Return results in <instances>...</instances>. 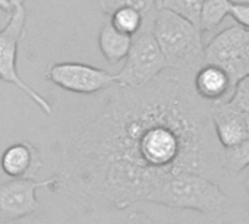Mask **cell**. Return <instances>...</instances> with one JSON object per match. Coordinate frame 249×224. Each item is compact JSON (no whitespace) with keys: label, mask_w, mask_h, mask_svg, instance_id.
<instances>
[{"label":"cell","mask_w":249,"mask_h":224,"mask_svg":"<svg viewBox=\"0 0 249 224\" xmlns=\"http://www.w3.org/2000/svg\"><path fill=\"white\" fill-rule=\"evenodd\" d=\"M183 75V73H182ZM182 75H160L141 88L113 91L101 113L65 144L59 189L95 209L148 202L180 173L226 174L210 103Z\"/></svg>","instance_id":"obj_1"},{"label":"cell","mask_w":249,"mask_h":224,"mask_svg":"<svg viewBox=\"0 0 249 224\" xmlns=\"http://www.w3.org/2000/svg\"><path fill=\"white\" fill-rule=\"evenodd\" d=\"M205 63L223 68L233 86L249 78V30L236 24L220 31L205 46Z\"/></svg>","instance_id":"obj_6"},{"label":"cell","mask_w":249,"mask_h":224,"mask_svg":"<svg viewBox=\"0 0 249 224\" xmlns=\"http://www.w3.org/2000/svg\"><path fill=\"white\" fill-rule=\"evenodd\" d=\"M202 5L204 0H164L163 8L183 17L198 27Z\"/></svg>","instance_id":"obj_17"},{"label":"cell","mask_w":249,"mask_h":224,"mask_svg":"<svg viewBox=\"0 0 249 224\" xmlns=\"http://www.w3.org/2000/svg\"><path fill=\"white\" fill-rule=\"evenodd\" d=\"M94 2L108 17L122 8H135L142 12L145 18H150L159 9L156 6V0H94Z\"/></svg>","instance_id":"obj_16"},{"label":"cell","mask_w":249,"mask_h":224,"mask_svg":"<svg viewBox=\"0 0 249 224\" xmlns=\"http://www.w3.org/2000/svg\"><path fill=\"white\" fill-rule=\"evenodd\" d=\"M124 224H156V223L145 212H142V211H134L126 218V223H124Z\"/></svg>","instance_id":"obj_19"},{"label":"cell","mask_w":249,"mask_h":224,"mask_svg":"<svg viewBox=\"0 0 249 224\" xmlns=\"http://www.w3.org/2000/svg\"><path fill=\"white\" fill-rule=\"evenodd\" d=\"M24 2L25 0H18L14 11L9 14L6 27L0 30V79L21 89L46 115H52V104L40 92L30 86L21 78L18 70V47L25 35L27 22V8Z\"/></svg>","instance_id":"obj_5"},{"label":"cell","mask_w":249,"mask_h":224,"mask_svg":"<svg viewBox=\"0 0 249 224\" xmlns=\"http://www.w3.org/2000/svg\"><path fill=\"white\" fill-rule=\"evenodd\" d=\"M192 85L195 92L208 103L224 100L229 91L234 88L229 73L213 63H205L195 72Z\"/></svg>","instance_id":"obj_11"},{"label":"cell","mask_w":249,"mask_h":224,"mask_svg":"<svg viewBox=\"0 0 249 224\" xmlns=\"http://www.w3.org/2000/svg\"><path fill=\"white\" fill-rule=\"evenodd\" d=\"M148 202L175 209L196 211L208 218L220 217L231 205L230 198L217 180L196 173H180L164 180L153 192Z\"/></svg>","instance_id":"obj_3"},{"label":"cell","mask_w":249,"mask_h":224,"mask_svg":"<svg viewBox=\"0 0 249 224\" xmlns=\"http://www.w3.org/2000/svg\"><path fill=\"white\" fill-rule=\"evenodd\" d=\"M230 17L237 25L249 30V5H233Z\"/></svg>","instance_id":"obj_18"},{"label":"cell","mask_w":249,"mask_h":224,"mask_svg":"<svg viewBox=\"0 0 249 224\" xmlns=\"http://www.w3.org/2000/svg\"><path fill=\"white\" fill-rule=\"evenodd\" d=\"M210 113L215 137L223 148L249 139V118L229 100L210 103Z\"/></svg>","instance_id":"obj_9"},{"label":"cell","mask_w":249,"mask_h":224,"mask_svg":"<svg viewBox=\"0 0 249 224\" xmlns=\"http://www.w3.org/2000/svg\"><path fill=\"white\" fill-rule=\"evenodd\" d=\"M233 5H249V0H230Z\"/></svg>","instance_id":"obj_22"},{"label":"cell","mask_w":249,"mask_h":224,"mask_svg":"<svg viewBox=\"0 0 249 224\" xmlns=\"http://www.w3.org/2000/svg\"><path fill=\"white\" fill-rule=\"evenodd\" d=\"M153 33L170 69L195 75L205 65L202 31L191 21L160 8L153 17Z\"/></svg>","instance_id":"obj_2"},{"label":"cell","mask_w":249,"mask_h":224,"mask_svg":"<svg viewBox=\"0 0 249 224\" xmlns=\"http://www.w3.org/2000/svg\"><path fill=\"white\" fill-rule=\"evenodd\" d=\"M17 2H18V0H0V11H3V12H6L9 15L14 11Z\"/></svg>","instance_id":"obj_20"},{"label":"cell","mask_w":249,"mask_h":224,"mask_svg":"<svg viewBox=\"0 0 249 224\" xmlns=\"http://www.w3.org/2000/svg\"><path fill=\"white\" fill-rule=\"evenodd\" d=\"M59 176L54 174L46 180L12 179L0 183V224H14L22 218L38 212L40 204L37 190L47 188L59 190Z\"/></svg>","instance_id":"obj_7"},{"label":"cell","mask_w":249,"mask_h":224,"mask_svg":"<svg viewBox=\"0 0 249 224\" xmlns=\"http://www.w3.org/2000/svg\"><path fill=\"white\" fill-rule=\"evenodd\" d=\"M223 163L224 170L229 174H240L249 167V139L234 145L224 148L223 151Z\"/></svg>","instance_id":"obj_15"},{"label":"cell","mask_w":249,"mask_h":224,"mask_svg":"<svg viewBox=\"0 0 249 224\" xmlns=\"http://www.w3.org/2000/svg\"><path fill=\"white\" fill-rule=\"evenodd\" d=\"M134 37L126 35L120 31H117L110 21H107L98 34V47L103 54V57L110 63L116 65L122 60L126 59L131 46H132Z\"/></svg>","instance_id":"obj_12"},{"label":"cell","mask_w":249,"mask_h":224,"mask_svg":"<svg viewBox=\"0 0 249 224\" xmlns=\"http://www.w3.org/2000/svg\"><path fill=\"white\" fill-rule=\"evenodd\" d=\"M46 78L65 91L84 95L97 94L116 85V75L81 62L53 63L47 69Z\"/></svg>","instance_id":"obj_8"},{"label":"cell","mask_w":249,"mask_h":224,"mask_svg":"<svg viewBox=\"0 0 249 224\" xmlns=\"http://www.w3.org/2000/svg\"><path fill=\"white\" fill-rule=\"evenodd\" d=\"M163 3H164V0H156V6L160 9V8H163Z\"/></svg>","instance_id":"obj_23"},{"label":"cell","mask_w":249,"mask_h":224,"mask_svg":"<svg viewBox=\"0 0 249 224\" xmlns=\"http://www.w3.org/2000/svg\"><path fill=\"white\" fill-rule=\"evenodd\" d=\"M145 17L135 8H122L110 15V24L120 33L126 35H137L145 22Z\"/></svg>","instance_id":"obj_14"},{"label":"cell","mask_w":249,"mask_h":224,"mask_svg":"<svg viewBox=\"0 0 249 224\" xmlns=\"http://www.w3.org/2000/svg\"><path fill=\"white\" fill-rule=\"evenodd\" d=\"M243 188H245V190H246V193H248V196H249V167L245 170V177H243Z\"/></svg>","instance_id":"obj_21"},{"label":"cell","mask_w":249,"mask_h":224,"mask_svg":"<svg viewBox=\"0 0 249 224\" xmlns=\"http://www.w3.org/2000/svg\"><path fill=\"white\" fill-rule=\"evenodd\" d=\"M153 17L147 18L142 30L134 35L132 46L126 59H124L123 68L114 73L116 86L141 88L151 84L164 70L170 69L154 37Z\"/></svg>","instance_id":"obj_4"},{"label":"cell","mask_w":249,"mask_h":224,"mask_svg":"<svg viewBox=\"0 0 249 224\" xmlns=\"http://www.w3.org/2000/svg\"><path fill=\"white\" fill-rule=\"evenodd\" d=\"M230 0H204L199 17V30L202 34L214 31L231 12Z\"/></svg>","instance_id":"obj_13"},{"label":"cell","mask_w":249,"mask_h":224,"mask_svg":"<svg viewBox=\"0 0 249 224\" xmlns=\"http://www.w3.org/2000/svg\"><path fill=\"white\" fill-rule=\"evenodd\" d=\"M0 167L12 179H36L43 167V158L38 148L31 142H17L3 151Z\"/></svg>","instance_id":"obj_10"}]
</instances>
